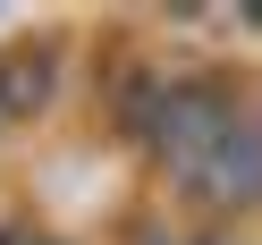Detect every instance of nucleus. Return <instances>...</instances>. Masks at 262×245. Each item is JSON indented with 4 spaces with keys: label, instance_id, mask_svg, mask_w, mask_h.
I'll use <instances>...</instances> for the list:
<instances>
[{
    "label": "nucleus",
    "instance_id": "f257e3e1",
    "mask_svg": "<svg viewBox=\"0 0 262 245\" xmlns=\"http://www.w3.org/2000/svg\"><path fill=\"white\" fill-rule=\"evenodd\" d=\"M169 177L194 194V203H211V211H254L262 203V119L245 110L237 127H220V136H211L194 161H178Z\"/></svg>",
    "mask_w": 262,
    "mask_h": 245
},
{
    "label": "nucleus",
    "instance_id": "f03ea898",
    "mask_svg": "<svg viewBox=\"0 0 262 245\" xmlns=\"http://www.w3.org/2000/svg\"><path fill=\"white\" fill-rule=\"evenodd\" d=\"M59 85V51L42 42H17V51H0V119H34Z\"/></svg>",
    "mask_w": 262,
    "mask_h": 245
}]
</instances>
